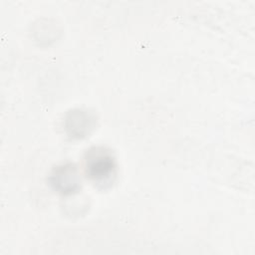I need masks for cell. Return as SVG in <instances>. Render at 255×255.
I'll return each mask as SVG.
<instances>
[{"label":"cell","instance_id":"cell-1","mask_svg":"<svg viewBox=\"0 0 255 255\" xmlns=\"http://www.w3.org/2000/svg\"><path fill=\"white\" fill-rule=\"evenodd\" d=\"M87 176L95 183H108L116 172V161L112 153L104 147L91 148L85 157Z\"/></svg>","mask_w":255,"mask_h":255},{"label":"cell","instance_id":"cell-2","mask_svg":"<svg viewBox=\"0 0 255 255\" xmlns=\"http://www.w3.org/2000/svg\"><path fill=\"white\" fill-rule=\"evenodd\" d=\"M51 185L63 194L75 192L80 186L79 172L75 164L63 163L55 167L50 175Z\"/></svg>","mask_w":255,"mask_h":255},{"label":"cell","instance_id":"cell-3","mask_svg":"<svg viewBox=\"0 0 255 255\" xmlns=\"http://www.w3.org/2000/svg\"><path fill=\"white\" fill-rule=\"evenodd\" d=\"M94 126V118L87 111L76 109L70 111L66 117L65 127L72 137H83L89 133Z\"/></svg>","mask_w":255,"mask_h":255}]
</instances>
